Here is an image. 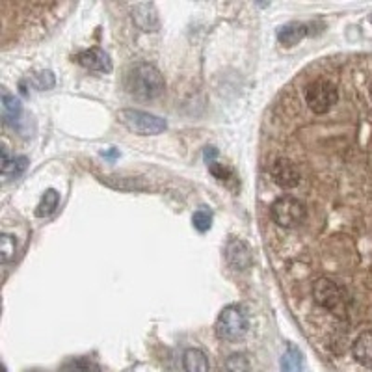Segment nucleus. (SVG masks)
Returning a JSON list of instances; mask_svg holds the SVG:
<instances>
[{
	"mask_svg": "<svg viewBox=\"0 0 372 372\" xmlns=\"http://www.w3.org/2000/svg\"><path fill=\"white\" fill-rule=\"evenodd\" d=\"M125 88L138 99H155L162 95L166 82H164L162 73L158 71L157 67L140 62L127 71Z\"/></svg>",
	"mask_w": 372,
	"mask_h": 372,
	"instance_id": "f257e3e1",
	"label": "nucleus"
},
{
	"mask_svg": "<svg viewBox=\"0 0 372 372\" xmlns=\"http://www.w3.org/2000/svg\"><path fill=\"white\" fill-rule=\"evenodd\" d=\"M118 118L129 131L140 134V136H155V134L166 131V127H168V123L162 118L149 114V112L134 110V108L119 110Z\"/></svg>",
	"mask_w": 372,
	"mask_h": 372,
	"instance_id": "f03ea898",
	"label": "nucleus"
},
{
	"mask_svg": "<svg viewBox=\"0 0 372 372\" xmlns=\"http://www.w3.org/2000/svg\"><path fill=\"white\" fill-rule=\"evenodd\" d=\"M270 214H272V220H274L280 227L294 229L303 223L307 216V209L298 197L281 196L272 203Z\"/></svg>",
	"mask_w": 372,
	"mask_h": 372,
	"instance_id": "7ed1b4c3",
	"label": "nucleus"
},
{
	"mask_svg": "<svg viewBox=\"0 0 372 372\" xmlns=\"http://www.w3.org/2000/svg\"><path fill=\"white\" fill-rule=\"evenodd\" d=\"M214 330L218 339L235 343V340L242 339L248 332V319H246V314H244L240 307L229 306L218 314Z\"/></svg>",
	"mask_w": 372,
	"mask_h": 372,
	"instance_id": "20e7f679",
	"label": "nucleus"
},
{
	"mask_svg": "<svg viewBox=\"0 0 372 372\" xmlns=\"http://www.w3.org/2000/svg\"><path fill=\"white\" fill-rule=\"evenodd\" d=\"M313 298L320 307L332 311L333 314H337V317L345 314V293H343V288H340L335 281L327 280V277H320V280L314 281Z\"/></svg>",
	"mask_w": 372,
	"mask_h": 372,
	"instance_id": "39448f33",
	"label": "nucleus"
},
{
	"mask_svg": "<svg viewBox=\"0 0 372 372\" xmlns=\"http://www.w3.org/2000/svg\"><path fill=\"white\" fill-rule=\"evenodd\" d=\"M339 101V92L330 80H314L307 86L306 103L314 114H327Z\"/></svg>",
	"mask_w": 372,
	"mask_h": 372,
	"instance_id": "423d86ee",
	"label": "nucleus"
},
{
	"mask_svg": "<svg viewBox=\"0 0 372 372\" xmlns=\"http://www.w3.org/2000/svg\"><path fill=\"white\" fill-rule=\"evenodd\" d=\"M270 175L280 188L290 190L300 184V171L296 168V164L288 158H277L270 168Z\"/></svg>",
	"mask_w": 372,
	"mask_h": 372,
	"instance_id": "0eeeda50",
	"label": "nucleus"
},
{
	"mask_svg": "<svg viewBox=\"0 0 372 372\" xmlns=\"http://www.w3.org/2000/svg\"><path fill=\"white\" fill-rule=\"evenodd\" d=\"M77 62H79L82 67H86V69H90V71H97V73L112 71L110 56H108V53H105L103 49H99V47L86 49V51L77 54Z\"/></svg>",
	"mask_w": 372,
	"mask_h": 372,
	"instance_id": "6e6552de",
	"label": "nucleus"
},
{
	"mask_svg": "<svg viewBox=\"0 0 372 372\" xmlns=\"http://www.w3.org/2000/svg\"><path fill=\"white\" fill-rule=\"evenodd\" d=\"M225 259L235 270H246L251 266L253 257H251V249L248 248V244L242 240H231L225 248Z\"/></svg>",
	"mask_w": 372,
	"mask_h": 372,
	"instance_id": "1a4fd4ad",
	"label": "nucleus"
},
{
	"mask_svg": "<svg viewBox=\"0 0 372 372\" xmlns=\"http://www.w3.org/2000/svg\"><path fill=\"white\" fill-rule=\"evenodd\" d=\"M132 19L144 32L158 30V17L153 4H134L132 8Z\"/></svg>",
	"mask_w": 372,
	"mask_h": 372,
	"instance_id": "9d476101",
	"label": "nucleus"
},
{
	"mask_svg": "<svg viewBox=\"0 0 372 372\" xmlns=\"http://www.w3.org/2000/svg\"><path fill=\"white\" fill-rule=\"evenodd\" d=\"M21 116H23V106H21L19 99L12 95L8 90H2V119H4V125L15 129L19 125Z\"/></svg>",
	"mask_w": 372,
	"mask_h": 372,
	"instance_id": "9b49d317",
	"label": "nucleus"
},
{
	"mask_svg": "<svg viewBox=\"0 0 372 372\" xmlns=\"http://www.w3.org/2000/svg\"><path fill=\"white\" fill-rule=\"evenodd\" d=\"M309 34V27L303 23H287L277 30V41L285 47L298 45L303 38Z\"/></svg>",
	"mask_w": 372,
	"mask_h": 372,
	"instance_id": "f8f14e48",
	"label": "nucleus"
},
{
	"mask_svg": "<svg viewBox=\"0 0 372 372\" xmlns=\"http://www.w3.org/2000/svg\"><path fill=\"white\" fill-rule=\"evenodd\" d=\"M352 354L358 363L372 369V332H363L354 340Z\"/></svg>",
	"mask_w": 372,
	"mask_h": 372,
	"instance_id": "ddd939ff",
	"label": "nucleus"
},
{
	"mask_svg": "<svg viewBox=\"0 0 372 372\" xmlns=\"http://www.w3.org/2000/svg\"><path fill=\"white\" fill-rule=\"evenodd\" d=\"M184 372H209V358L199 348H188L183 354Z\"/></svg>",
	"mask_w": 372,
	"mask_h": 372,
	"instance_id": "4468645a",
	"label": "nucleus"
},
{
	"mask_svg": "<svg viewBox=\"0 0 372 372\" xmlns=\"http://www.w3.org/2000/svg\"><path fill=\"white\" fill-rule=\"evenodd\" d=\"M281 372H301L303 371V358H301V352L298 350V346H294L288 343L285 352L281 356L280 361Z\"/></svg>",
	"mask_w": 372,
	"mask_h": 372,
	"instance_id": "2eb2a0df",
	"label": "nucleus"
},
{
	"mask_svg": "<svg viewBox=\"0 0 372 372\" xmlns=\"http://www.w3.org/2000/svg\"><path fill=\"white\" fill-rule=\"evenodd\" d=\"M60 203V194L56 190H47L43 197H41L40 205L36 207V216H40V218H45V216H51L56 210Z\"/></svg>",
	"mask_w": 372,
	"mask_h": 372,
	"instance_id": "dca6fc26",
	"label": "nucleus"
},
{
	"mask_svg": "<svg viewBox=\"0 0 372 372\" xmlns=\"http://www.w3.org/2000/svg\"><path fill=\"white\" fill-rule=\"evenodd\" d=\"M62 372H101V367L88 358H79L67 361Z\"/></svg>",
	"mask_w": 372,
	"mask_h": 372,
	"instance_id": "f3484780",
	"label": "nucleus"
},
{
	"mask_svg": "<svg viewBox=\"0 0 372 372\" xmlns=\"http://www.w3.org/2000/svg\"><path fill=\"white\" fill-rule=\"evenodd\" d=\"M15 251H17V240H15V236L2 233V235H0V261L10 262L15 257Z\"/></svg>",
	"mask_w": 372,
	"mask_h": 372,
	"instance_id": "a211bd4d",
	"label": "nucleus"
},
{
	"mask_svg": "<svg viewBox=\"0 0 372 372\" xmlns=\"http://www.w3.org/2000/svg\"><path fill=\"white\" fill-rule=\"evenodd\" d=\"M225 372H248L249 361L244 354H233L225 359Z\"/></svg>",
	"mask_w": 372,
	"mask_h": 372,
	"instance_id": "6ab92c4d",
	"label": "nucleus"
},
{
	"mask_svg": "<svg viewBox=\"0 0 372 372\" xmlns=\"http://www.w3.org/2000/svg\"><path fill=\"white\" fill-rule=\"evenodd\" d=\"M192 223H194V227H196L197 231H201V233L209 231V229L212 227V212H210L209 209L196 210L194 216H192Z\"/></svg>",
	"mask_w": 372,
	"mask_h": 372,
	"instance_id": "aec40b11",
	"label": "nucleus"
},
{
	"mask_svg": "<svg viewBox=\"0 0 372 372\" xmlns=\"http://www.w3.org/2000/svg\"><path fill=\"white\" fill-rule=\"evenodd\" d=\"M209 171L218 179V181H229V179H233V171L229 170L225 164L216 162V160L209 164Z\"/></svg>",
	"mask_w": 372,
	"mask_h": 372,
	"instance_id": "412c9836",
	"label": "nucleus"
},
{
	"mask_svg": "<svg viewBox=\"0 0 372 372\" xmlns=\"http://www.w3.org/2000/svg\"><path fill=\"white\" fill-rule=\"evenodd\" d=\"M27 166H28V158L27 157H17L14 158V162L10 164V168H8V171L4 173V175H21L23 171L27 170Z\"/></svg>",
	"mask_w": 372,
	"mask_h": 372,
	"instance_id": "4be33fe9",
	"label": "nucleus"
},
{
	"mask_svg": "<svg viewBox=\"0 0 372 372\" xmlns=\"http://www.w3.org/2000/svg\"><path fill=\"white\" fill-rule=\"evenodd\" d=\"M36 84L40 90H49V88H53L54 86V77L51 71L40 73L38 77H36Z\"/></svg>",
	"mask_w": 372,
	"mask_h": 372,
	"instance_id": "5701e85b",
	"label": "nucleus"
},
{
	"mask_svg": "<svg viewBox=\"0 0 372 372\" xmlns=\"http://www.w3.org/2000/svg\"><path fill=\"white\" fill-rule=\"evenodd\" d=\"M216 155H218V151H216L214 147H207V151H205V160H207L209 164L214 162Z\"/></svg>",
	"mask_w": 372,
	"mask_h": 372,
	"instance_id": "b1692460",
	"label": "nucleus"
},
{
	"mask_svg": "<svg viewBox=\"0 0 372 372\" xmlns=\"http://www.w3.org/2000/svg\"><path fill=\"white\" fill-rule=\"evenodd\" d=\"M369 92H371V99H372V84H371V90H369Z\"/></svg>",
	"mask_w": 372,
	"mask_h": 372,
	"instance_id": "393cba45",
	"label": "nucleus"
},
{
	"mask_svg": "<svg viewBox=\"0 0 372 372\" xmlns=\"http://www.w3.org/2000/svg\"><path fill=\"white\" fill-rule=\"evenodd\" d=\"M369 21H371V25H372V14H371V17H369Z\"/></svg>",
	"mask_w": 372,
	"mask_h": 372,
	"instance_id": "a878e982",
	"label": "nucleus"
},
{
	"mask_svg": "<svg viewBox=\"0 0 372 372\" xmlns=\"http://www.w3.org/2000/svg\"><path fill=\"white\" fill-rule=\"evenodd\" d=\"M2 372H6V369H2Z\"/></svg>",
	"mask_w": 372,
	"mask_h": 372,
	"instance_id": "bb28decb",
	"label": "nucleus"
}]
</instances>
